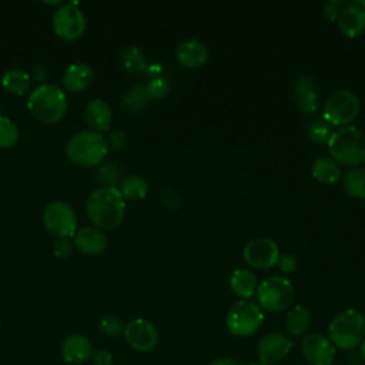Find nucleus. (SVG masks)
<instances>
[{"instance_id":"obj_10","label":"nucleus","mask_w":365,"mask_h":365,"mask_svg":"<svg viewBox=\"0 0 365 365\" xmlns=\"http://www.w3.org/2000/svg\"><path fill=\"white\" fill-rule=\"evenodd\" d=\"M51 24L54 33L60 38L73 41L83 36L86 30V17L77 1L63 3L53 13Z\"/></svg>"},{"instance_id":"obj_24","label":"nucleus","mask_w":365,"mask_h":365,"mask_svg":"<svg viewBox=\"0 0 365 365\" xmlns=\"http://www.w3.org/2000/svg\"><path fill=\"white\" fill-rule=\"evenodd\" d=\"M312 177L324 184H334L341 178L339 164L332 157H319L312 164Z\"/></svg>"},{"instance_id":"obj_17","label":"nucleus","mask_w":365,"mask_h":365,"mask_svg":"<svg viewBox=\"0 0 365 365\" xmlns=\"http://www.w3.org/2000/svg\"><path fill=\"white\" fill-rule=\"evenodd\" d=\"M294 96L298 104V108L304 114H312L318 110L319 106V93L315 81L311 77L301 76L294 86Z\"/></svg>"},{"instance_id":"obj_44","label":"nucleus","mask_w":365,"mask_h":365,"mask_svg":"<svg viewBox=\"0 0 365 365\" xmlns=\"http://www.w3.org/2000/svg\"><path fill=\"white\" fill-rule=\"evenodd\" d=\"M0 115H1V108H0Z\"/></svg>"},{"instance_id":"obj_30","label":"nucleus","mask_w":365,"mask_h":365,"mask_svg":"<svg viewBox=\"0 0 365 365\" xmlns=\"http://www.w3.org/2000/svg\"><path fill=\"white\" fill-rule=\"evenodd\" d=\"M121 178V170L115 163H103L96 171V180L101 187H115Z\"/></svg>"},{"instance_id":"obj_11","label":"nucleus","mask_w":365,"mask_h":365,"mask_svg":"<svg viewBox=\"0 0 365 365\" xmlns=\"http://www.w3.org/2000/svg\"><path fill=\"white\" fill-rule=\"evenodd\" d=\"M242 257L247 264L254 268L265 269L274 267L279 257V248L275 241L265 237H258L250 240L244 250Z\"/></svg>"},{"instance_id":"obj_26","label":"nucleus","mask_w":365,"mask_h":365,"mask_svg":"<svg viewBox=\"0 0 365 365\" xmlns=\"http://www.w3.org/2000/svg\"><path fill=\"white\" fill-rule=\"evenodd\" d=\"M1 84L9 93L16 94V96H23L30 88L31 77H30V74H27L23 70L13 68V70H9L4 73L3 78H1Z\"/></svg>"},{"instance_id":"obj_43","label":"nucleus","mask_w":365,"mask_h":365,"mask_svg":"<svg viewBox=\"0 0 365 365\" xmlns=\"http://www.w3.org/2000/svg\"><path fill=\"white\" fill-rule=\"evenodd\" d=\"M251 365H269V364H264V362H255V364H251Z\"/></svg>"},{"instance_id":"obj_37","label":"nucleus","mask_w":365,"mask_h":365,"mask_svg":"<svg viewBox=\"0 0 365 365\" xmlns=\"http://www.w3.org/2000/svg\"><path fill=\"white\" fill-rule=\"evenodd\" d=\"M346 6V3L344 1H336V0H332L329 3L325 4L324 7V14L329 19V20H336L342 11V9Z\"/></svg>"},{"instance_id":"obj_6","label":"nucleus","mask_w":365,"mask_h":365,"mask_svg":"<svg viewBox=\"0 0 365 365\" xmlns=\"http://www.w3.org/2000/svg\"><path fill=\"white\" fill-rule=\"evenodd\" d=\"M294 288L288 278L272 275L264 279L257 288V301L259 308L269 312H279L291 307Z\"/></svg>"},{"instance_id":"obj_16","label":"nucleus","mask_w":365,"mask_h":365,"mask_svg":"<svg viewBox=\"0 0 365 365\" xmlns=\"http://www.w3.org/2000/svg\"><path fill=\"white\" fill-rule=\"evenodd\" d=\"M76 248L86 255H100L107 248L104 232L96 227H84L74 234Z\"/></svg>"},{"instance_id":"obj_14","label":"nucleus","mask_w":365,"mask_h":365,"mask_svg":"<svg viewBox=\"0 0 365 365\" xmlns=\"http://www.w3.org/2000/svg\"><path fill=\"white\" fill-rule=\"evenodd\" d=\"M294 346V341L282 332H269L264 335L258 342V356L261 362L274 365L284 359Z\"/></svg>"},{"instance_id":"obj_27","label":"nucleus","mask_w":365,"mask_h":365,"mask_svg":"<svg viewBox=\"0 0 365 365\" xmlns=\"http://www.w3.org/2000/svg\"><path fill=\"white\" fill-rule=\"evenodd\" d=\"M148 100H150V97L147 94L145 86H141V84H134L130 90H127L121 96L123 107L131 113H137V111H141L143 108H145L148 104Z\"/></svg>"},{"instance_id":"obj_13","label":"nucleus","mask_w":365,"mask_h":365,"mask_svg":"<svg viewBox=\"0 0 365 365\" xmlns=\"http://www.w3.org/2000/svg\"><path fill=\"white\" fill-rule=\"evenodd\" d=\"M301 351L308 365H331L335 356V346L322 334H308L301 341Z\"/></svg>"},{"instance_id":"obj_3","label":"nucleus","mask_w":365,"mask_h":365,"mask_svg":"<svg viewBox=\"0 0 365 365\" xmlns=\"http://www.w3.org/2000/svg\"><path fill=\"white\" fill-rule=\"evenodd\" d=\"M327 144L338 164L358 165L365 161V134L354 125H344L332 131Z\"/></svg>"},{"instance_id":"obj_28","label":"nucleus","mask_w":365,"mask_h":365,"mask_svg":"<svg viewBox=\"0 0 365 365\" xmlns=\"http://www.w3.org/2000/svg\"><path fill=\"white\" fill-rule=\"evenodd\" d=\"M120 61L123 68L130 74H140L147 68L145 57L138 47H127L121 53Z\"/></svg>"},{"instance_id":"obj_40","label":"nucleus","mask_w":365,"mask_h":365,"mask_svg":"<svg viewBox=\"0 0 365 365\" xmlns=\"http://www.w3.org/2000/svg\"><path fill=\"white\" fill-rule=\"evenodd\" d=\"M46 76H47V67H46L44 64H34V66L31 67V74H30V77H33L34 80L43 81V80L46 78Z\"/></svg>"},{"instance_id":"obj_38","label":"nucleus","mask_w":365,"mask_h":365,"mask_svg":"<svg viewBox=\"0 0 365 365\" xmlns=\"http://www.w3.org/2000/svg\"><path fill=\"white\" fill-rule=\"evenodd\" d=\"M281 272H291L297 267V259L289 254H279L277 264H275Z\"/></svg>"},{"instance_id":"obj_33","label":"nucleus","mask_w":365,"mask_h":365,"mask_svg":"<svg viewBox=\"0 0 365 365\" xmlns=\"http://www.w3.org/2000/svg\"><path fill=\"white\" fill-rule=\"evenodd\" d=\"M98 328L107 336H117L124 331V324L118 317L104 315L98 321Z\"/></svg>"},{"instance_id":"obj_23","label":"nucleus","mask_w":365,"mask_h":365,"mask_svg":"<svg viewBox=\"0 0 365 365\" xmlns=\"http://www.w3.org/2000/svg\"><path fill=\"white\" fill-rule=\"evenodd\" d=\"M311 325V312L302 305L292 307L285 318V328L289 335L299 336L304 335Z\"/></svg>"},{"instance_id":"obj_18","label":"nucleus","mask_w":365,"mask_h":365,"mask_svg":"<svg viewBox=\"0 0 365 365\" xmlns=\"http://www.w3.org/2000/svg\"><path fill=\"white\" fill-rule=\"evenodd\" d=\"M61 355L68 364H83L93 355L91 341L80 334L68 335L61 344Z\"/></svg>"},{"instance_id":"obj_31","label":"nucleus","mask_w":365,"mask_h":365,"mask_svg":"<svg viewBox=\"0 0 365 365\" xmlns=\"http://www.w3.org/2000/svg\"><path fill=\"white\" fill-rule=\"evenodd\" d=\"M331 134H332L331 124H328L324 118H317L308 124L307 135H308V140L314 144L328 143Z\"/></svg>"},{"instance_id":"obj_34","label":"nucleus","mask_w":365,"mask_h":365,"mask_svg":"<svg viewBox=\"0 0 365 365\" xmlns=\"http://www.w3.org/2000/svg\"><path fill=\"white\" fill-rule=\"evenodd\" d=\"M145 90H147V94L150 98H163L168 94V90H170V83L167 78L161 77V76H157V77H153L147 86H145Z\"/></svg>"},{"instance_id":"obj_9","label":"nucleus","mask_w":365,"mask_h":365,"mask_svg":"<svg viewBox=\"0 0 365 365\" xmlns=\"http://www.w3.org/2000/svg\"><path fill=\"white\" fill-rule=\"evenodd\" d=\"M43 225L56 238H70L77 232V217L66 201H51L43 212Z\"/></svg>"},{"instance_id":"obj_21","label":"nucleus","mask_w":365,"mask_h":365,"mask_svg":"<svg viewBox=\"0 0 365 365\" xmlns=\"http://www.w3.org/2000/svg\"><path fill=\"white\" fill-rule=\"evenodd\" d=\"M86 123L91 127V131L103 133L107 131L113 121L111 107L101 98L90 100L84 108Z\"/></svg>"},{"instance_id":"obj_4","label":"nucleus","mask_w":365,"mask_h":365,"mask_svg":"<svg viewBox=\"0 0 365 365\" xmlns=\"http://www.w3.org/2000/svg\"><path fill=\"white\" fill-rule=\"evenodd\" d=\"M107 153L106 138L91 130L76 133L66 144L67 158L80 167L100 165Z\"/></svg>"},{"instance_id":"obj_35","label":"nucleus","mask_w":365,"mask_h":365,"mask_svg":"<svg viewBox=\"0 0 365 365\" xmlns=\"http://www.w3.org/2000/svg\"><path fill=\"white\" fill-rule=\"evenodd\" d=\"M73 252V242L68 238H56L53 242V254L58 258H66Z\"/></svg>"},{"instance_id":"obj_12","label":"nucleus","mask_w":365,"mask_h":365,"mask_svg":"<svg viewBox=\"0 0 365 365\" xmlns=\"http://www.w3.org/2000/svg\"><path fill=\"white\" fill-rule=\"evenodd\" d=\"M124 338L128 345L140 352H148L158 342L157 328L144 318H135L124 327Z\"/></svg>"},{"instance_id":"obj_19","label":"nucleus","mask_w":365,"mask_h":365,"mask_svg":"<svg viewBox=\"0 0 365 365\" xmlns=\"http://www.w3.org/2000/svg\"><path fill=\"white\" fill-rule=\"evenodd\" d=\"M336 21L339 30L346 37H358L365 31V9L356 3H349L342 9Z\"/></svg>"},{"instance_id":"obj_22","label":"nucleus","mask_w":365,"mask_h":365,"mask_svg":"<svg viewBox=\"0 0 365 365\" xmlns=\"http://www.w3.org/2000/svg\"><path fill=\"white\" fill-rule=\"evenodd\" d=\"M230 288L235 295L247 299L257 292L258 281L252 271L247 268H238L230 278Z\"/></svg>"},{"instance_id":"obj_45","label":"nucleus","mask_w":365,"mask_h":365,"mask_svg":"<svg viewBox=\"0 0 365 365\" xmlns=\"http://www.w3.org/2000/svg\"><path fill=\"white\" fill-rule=\"evenodd\" d=\"M0 325H1V322H0Z\"/></svg>"},{"instance_id":"obj_29","label":"nucleus","mask_w":365,"mask_h":365,"mask_svg":"<svg viewBox=\"0 0 365 365\" xmlns=\"http://www.w3.org/2000/svg\"><path fill=\"white\" fill-rule=\"evenodd\" d=\"M344 190L355 198H365V168H352L344 175Z\"/></svg>"},{"instance_id":"obj_25","label":"nucleus","mask_w":365,"mask_h":365,"mask_svg":"<svg viewBox=\"0 0 365 365\" xmlns=\"http://www.w3.org/2000/svg\"><path fill=\"white\" fill-rule=\"evenodd\" d=\"M118 191L121 192L124 200L138 201V200L145 198V195L148 192V184L143 177L133 174L120 181Z\"/></svg>"},{"instance_id":"obj_7","label":"nucleus","mask_w":365,"mask_h":365,"mask_svg":"<svg viewBox=\"0 0 365 365\" xmlns=\"http://www.w3.org/2000/svg\"><path fill=\"white\" fill-rule=\"evenodd\" d=\"M264 321V314L258 304L241 299L235 302L225 318L227 329L234 336H250L255 334Z\"/></svg>"},{"instance_id":"obj_46","label":"nucleus","mask_w":365,"mask_h":365,"mask_svg":"<svg viewBox=\"0 0 365 365\" xmlns=\"http://www.w3.org/2000/svg\"><path fill=\"white\" fill-rule=\"evenodd\" d=\"M307 365H308V364H307Z\"/></svg>"},{"instance_id":"obj_2","label":"nucleus","mask_w":365,"mask_h":365,"mask_svg":"<svg viewBox=\"0 0 365 365\" xmlns=\"http://www.w3.org/2000/svg\"><path fill=\"white\" fill-rule=\"evenodd\" d=\"M27 108L37 121L47 125L56 124L67 111L66 93L56 84H41L30 93Z\"/></svg>"},{"instance_id":"obj_36","label":"nucleus","mask_w":365,"mask_h":365,"mask_svg":"<svg viewBox=\"0 0 365 365\" xmlns=\"http://www.w3.org/2000/svg\"><path fill=\"white\" fill-rule=\"evenodd\" d=\"M125 141H127L125 133H123V131H113L106 138V145H107V150L118 151V150H121L125 145Z\"/></svg>"},{"instance_id":"obj_20","label":"nucleus","mask_w":365,"mask_h":365,"mask_svg":"<svg viewBox=\"0 0 365 365\" xmlns=\"http://www.w3.org/2000/svg\"><path fill=\"white\" fill-rule=\"evenodd\" d=\"M94 80L91 66L86 63H74L67 67L63 76V86L70 93H81L87 90Z\"/></svg>"},{"instance_id":"obj_42","label":"nucleus","mask_w":365,"mask_h":365,"mask_svg":"<svg viewBox=\"0 0 365 365\" xmlns=\"http://www.w3.org/2000/svg\"><path fill=\"white\" fill-rule=\"evenodd\" d=\"M359 352H361L362 359L365 361V336H364V339H362V341H361V344H359Z\"/></svg>"},{"instance_id":"obj_8","label":"nucleus","mask_w":365,"mask_h":365,"mask_svg":"<svg viewBox=\"0 0 365 365\" xmlns=\"http://www.w3.org/2000/svg\"><path fill=\"white\" fill-rule=\"evenodd\" d=\"M361 110L358 96L346 88L332 91L324 104V120L331 125H345L351 123Z\"/></svg>"},{"instance_id":"obj_1","label":"nucleus","mask_w":365,"mask_h":365,"mask_svg":"<svg viewBox=\"0 0 365 365\" xmlns=\"http://www.w3.org/2000/svg\"><path fill=\"white\" fill-rule=\"evenodd\" d=\"M86 212L96 228L113 231L124 220L125 200L117 187H100L87 197Z\"/></svg>"},{"instance_id":"obj_15","label":"nucleus","mask_w":365,"mask_h":365,"mask_svg":"<svg viewBox=\"0 0 365 365\" xmlns=\"http://www.w3.org/2000/svg\"><path fill=\"white\" fill-rule=\"evenodd\" d=\"M175 57L181 66L197 68L207 61L208 48L202 41L197 38H187L177 46Z\"/></svg>"},{"instance_id":"obj_39","label":"nucleus","mask_w":365,"mask_h":365,"mask_svg":"<svg viewBox=\"0 0 365 365\" xmlns=\"http://www.w3.org/2000/svg\"><path fill=\"white\" fill-rule=\"evenodd\" d=\"M91 359L94 365H113V355L108 351H96Z\"/></svg>"},{"instance_id":"obj_32","label":"nucleus","mask_w":365,"mask_h":365,"mask_svg":"<svg viewBox=\"0 0 365 365\" xmlns=\"http://www.w3.org/2000/svg\"><path fill=\"white\" fill-rule=\"evenodd\" d=\"M19 140L17 125L7 117L0 115V148H10Z\"/></svg>"},{"instance_id":"obj_41","label":"nucleus","mask_w":365,"mask_h":365,"mask_svg":"<svg viewBox=\"0 0 365 365\" xmlns=\"http://www.w3.org/2000/svg\"><path fill=\"white\" fill-rule=\"evenodd\" d=\"M211 365H241V364L234 358H217L215 361L211 362Z\"/></svg>"},{"instance_id":"obj_5","label":"nucleus","mask_w":365,"mask_h":365,"mask_svg":"<svg viewBox=\"0 0 365 365\" xmlns=\"http://www.w3.org/2000/svg\"><path fill=\"white\" fill-rule=\"evenodd\" d=\"M328 335L335 348L349 351L356 348L365 336V318L352 308L339 312L328 327Z\"/></svg>"}]
</instances>
